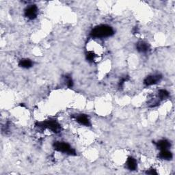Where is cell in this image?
Listing matches in <instances>:
<instances>
[{"label":"cell","instance_id":"obj_8","mask_svg":"<svg viewBox=\"0 0 175 175\" xmlns=\"http://www.w3.org/2000/svg\"><path fill=\"white\" fill-rule=\"evenodd\" d=\"M76 121L81 125L85 126H90V122L88 116L85 114H80L76 116Z\"/></svg>","mask_w":175,"mask_h":175},{"label":"cell","instance_id":"obj_14","mask_svg":"<svg viewBox=\"0 0 175 175\" xmlns=\"http://www.w3.org/2000/svg\"><path fill=\"white\" fill-rule=\"evenodd\" d=\"M129 79V77L127 76L126 77H124V78H122L121 81H120V82H119V88H122V86H123V84H124V83L125 82H127V81Z\"/></svg>","mask_w":175,"mask_h":175},{"label":"cell","instance_id":"obj_4","mask_svg":"<svg viewBox=\"0 0 175 175\" xmlns=\"http://www.w3.org/2000/svg\"><path fill=\"white\" fill-rule=\"evenodd\" d=\"M38 14V8L36 5H31L25 10V16L29 19L33 20L36 18Z\"/></svg>","mask_w":175,"mask_h":175},{"label":"cell","instance_id":"obj_3","mask_svg":"<svg viewBox=\"0 0 175 175\" xmlns=\"http://www.w3.org/2000/svg\"><path fill=\"white\" fill-rule=\"evenodd\" d=\"M53 148L56 151L70 155H76V152L70 146L63 142H56L53 143Z\"/></svg>","mask_w":175,"mask_h":175},{"label":"cell","instance_id":"obj_12","mask_svg":"<svg viewBox=\"0 0 175 175\" xmlns=\"http://www.w3.org/2000/svg\"><path fill=\"white\" fill-rule=\"evenodd\" d=\"M169 95H170V94L166 90L161 89V90H159V92H158V96L161 100H164V99H166L168 98V97H169Z\"/></svg>","mask_w":175,"mask_h":175},{"label":"cell","instance_id":"obj_11","mask_svg":"<svg viewBox=\"0 0 175 175\" xmlns=\"http://www.w3.org/2000/svg\"><path fill=\"white\" fill-rule=\"evenodd\" d=\"M33 65V62L30 59H22L19 62V66L24 69H30Z\"/></svg>","mask_w":175,"mask_h":175},{"label":"cell","instance_id":"obj_15","mask_svg":"<svg viewBox=\"0 0 175 175\" xmlns=\"http://www.w3.org/2000/svg\"><path fill=\"white\" fill-rule=\"evenodd\" d=\"M66 78H67V80H66V84H67V86L69 87V88L73 87V80L71 79V78H70V77H66Z\"/></svg>","mask_w":175,"mask_h":175},{"label":"cell","instance_id":"obj_5","mask_svg":"<svg viewBox=\"0 0 175 175\" xmlns=\"http://www.w3.org/2000/svg\"><path fill=\"white\" fill-rule=\"evenodd\" d=\"M161 75H152L147 77L144 80V83L146 86H152L157 83L161 79Z\"/></svg>","mask_w":175,"mask_h":175},{"label":"cell","instance_id":"obj_13","mask_svg":"<svg viewBox=\"0 0 175 175\" xmlns=\"http://www.w3.org/2000/svg\"><path fill=\"white\" fill-rule=\"evenodd\" d=\"M96 55L93 51H88L86 53V59L90 62H93L95 60Z\"/></svg>","mask_w":175,"mask_h":175},{"label":"cell","instance_id":"obj_2","mask_svg":"<svg viewBox=\"0 0 175 175\" xmlns=\"http://www.w3.org/2000/svg\"><path fill=\"white\" fill-rule=\"evenodd\" d=\"M36 125L38 127L50 129L51 131L56 133V134L60 133L62 130L60 125L55 120H48V121H45L44 122H37Z\"/></svg>","mask_w":175,"mask_h":175},{"label":"cell","instance_id":"obj_6","mask_svg":"<svg viewBox=\"0 0 175 175\" xmlns=\"http://www.w3.org/2000/svg\"><path fill=\"white\" fill-rule=\"evenodd\" d=\"M136 49L140 53H147L150 50V45L144 41H139L136 44Z\"/></svg>","mask_w":175,"mask_h":175},{"label":"cell","instance_id":"obj_10","mask_svg":"<svg viewBox=\"0 0 175 175\" xmlns=\"http://www.w3.org/2000/svg\"><path fill=\"white\" fill-rule=\"evenodd\" d=\"M127 167L130 170H135L137 168V161L134 157H129L127 161Z\"/></svg>","mask_w":175,"mask_h":175},{"label":"cell","instance_id":"obj_7","mask_svg":"<svg viewBox=\"0 0 175 175\" xmlns=\"http://www.w3.org/2000/svg\"><path fill=\"white\" fill-rule=\"evenodd\" d=\"M155 145L158 149L160 151L162 150H168L171 147L170 142L167 140H161L158 141L157 143H155Z\"/></svg>","mask_w":175,"mask_h":175},{"label":"cell","instance_id":"obj_1","mask_svg":"<svg viewBox=\"0 0 175 175\" xmlns=\"http://www.w3.org/2000/svg\"><path fill=\"white\" fill-rule=\"evenodd\" d=\"M114 34V31L111 26L108 25H100L92 29L90 32V36L92 38H103L112 36Z\"/></svg>","mask_w":175,"mask_h":175},{"label":"cell","instance_id":"obj_16","mask_svg":"<svg viewBox=\"0 0 175 175\" xmlns=\"http://www.w3.org/2000/svg\"><path fill=\"white\" fill-rule=\"evenodd\" d=\"M147 174H157V173L156 171H155V169H153V168H151V169H150L147 172Z\"/></svg>","mask_w":175,"mask_h":175},{"label":"cell","instance_id":"obj_9","mask_svg":"<svg viewBox=\"0 0 175 175\" xmlns=\"http://www.w3.org/2000/svg\"><path fill=\"white\" fill-rule=\"evenodd\" d=\"M158 157L161 160H170L173 159V153L168 150H162L159 154Z\"/></svg>","mask_w":175,"mask_h":175}]
</instances>
